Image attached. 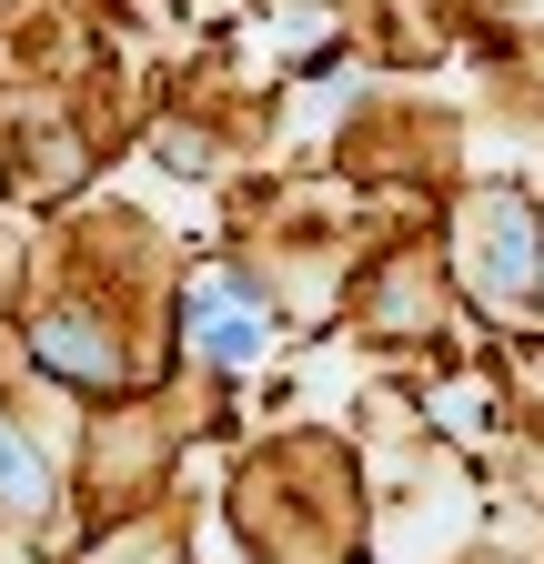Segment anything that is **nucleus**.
<instances>
[{
	"instance_id": "nucleus-2",
	"label": "nucleus",
	"mask_w": 544,
	"mask_h": 564,
	"mask_svg": "<svg viewBox=\"0 0 544 564\" xmlns=\"http://www.w3.org/2000/svg\"><path fill=\"white\" fill-rule=\"evenodd\" d=\"M0 494H11V505H41V464L11 454V434H0Z\"/></svg>"
},
{
	"instance_id": "nucleus-1",
	"label": "nucleus",
	"mask_w": 544,
	"mask_h": 564,
	"mask_svg": "<svg viewBox=\"0 0 544 564\" xmlns=\"http://www.w3.org/2000/svg\"><path fill=\"white\" fill-rule=\"evenodd\" d=\"M192 343L213 352V364H252V352H262V313H242L222 282H202V293H192Z\"/></svg>"
}]
</instances>
